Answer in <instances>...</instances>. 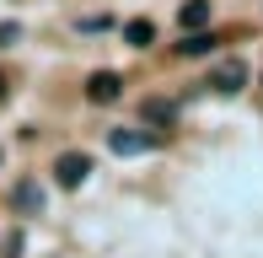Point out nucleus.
<instances>
[{
    "instance_id": "obj_1",
    "label": "nucleus",
    "mask_w": 263,
    "mask_h": 258,
    "mask_svg": "<svg viewBox=\"0 0 263 258\" xmlns=\"http://www.w3.org/2000/svg\"><path fill=\"white\" fill-rule=\"evenodd\" d=\"M107 151L113 156H145V151H156V135L151 129H107Z\"/></svg>"
},
{
    "instance_id": "obj_2",
    "label": "nucleus",
    "mask_w": 263,
    "mask_h": 258,
    "mask_svg": "<svg viewBox=\"0 0 263 258\" xmlns=\"http://www.w3.org/2000/svg\"><path fill=\"white\" fill-rule=\"evenodd\" d=\"M54 178H59V189H81V183L91 178V156L86 151H65V156L54 161Z\"/></svg>"
},
{
    "instance_id": "obj_3",
    "label": "nucleus",
    "mask_w": 263,
    "mask_h": 258,
    "mask_svg": "<svg viewBox=\"0 0 263 258\" xmlns=\"http://www.w3.org/2000/svg\"><path fill=\"white\" fill-rule=\"evenodd\" d=\"M86 97L91 102H118L124 97V76H118V70H91L86 76Z\"/></svg>"
},
{
    "instance_id": "obj_4",
    "label": "nucleus",
    "mask_w": 263,
    "mask_h": 258,
    "mask_svg": "<svg viewBox=\"0 0 263 258\" xmlns=\"http://www.w3.org/2000/svg\"><path fill=\"white\" fill-rule=\"evenodd\" d=\"M242 86H247V60H226V65L210 76V91H220V97H236Z\"/></svg>"
},
{
    "instance_id": "obj_5",
    "label": "nucleus",
    "mask_w": 263,
    "mask_h": 258,
    "mask_svg": "<svg viewBox=\"0 0 263 258\" xmlns=\"http://www.w3.org/2000/svg\"><path fill=\"white\" fill-rule=\"evenodd\" d=\"M177 22H183V38H188V32H204V22H210V0H183Z\"/></svg>"
},
{
    "instance_id": "obj_6",
    "label": "nucleus",
    "mask_w": 263,
    "mask_h": 258,
    "mask_svg": "<svg viewBox=\"0 0 263 258\" xmlns=\"http://www.w3.org/2000/svg\"><path fill=\"white\" fill-rule=\"evenodd\" d=\"M11 205H16L22 210V215H38V210H43V189H38V183H16V189H11Z\"/></svg>"
},
{
    "instance_id": "obj_7",
    "label": "nucleus",
    "mask_w": 263,
    "mask_h": 258,
    "mask_svg": "<svg viewBox=\"0 0 263 258\" xmlns=\"http://www.w3.org/2000/svg\"><path fill=\"white\" fill-rule=\"evenodd\" d=\"M124 43L129 49H151V43H156V22H145V16L124 22Z\"/></svg>"
},
{
    "instance_id": "obj_8",
    "label": "nucleus",
    "mask_w": 263,
    "mask_h": 258,
    "mask_svg": "<svg viewBox=\"0 0 263 258\" xmlns=\"http://www.w3.org/2000/svg\"><path fill=\"white\" fill-rule=\"evenodd\" d=\"M215 43H220L215 32H188V38L177 43V54H183V60H204V54L215 49Z\"/></svg>"
},
{
    "instance_id": "obj_9",
    "label": "nucleus",
    "mask_w": 263,
    "mask_h": 258,
    "mask_svg": "<svg viewBox=\"0 0 263 258\" xmlns=\"http://www.w3.org/2000/svg\"><path fill=\"white\" fill-rule=\"evenodd\" d=\"M140 119H145V124H172V119H177V102H166V97H151L145 108H140Z\"/></svg>"
},
{
    "instance_id": "obj_10",
    "label": "nucleus",
    "mask_w": 263,
    "mask_h": 258,
    "mask_svg": "<svg viewBox=\"0 0 263 258\" xmlns=\"http://www.w3.org/2000/svg\"><path fill=\"white\" fill-rule=\"evenodd\" d=\"M22 248H27L22 231H6V237H0V258H22Z\"/></svg>"
},
{
    "instance_id": "obj_11",
    "label": "nucleus",
    "mask_w": 263,
    "mask_h": 258,
    "mask_svg": "<svg viewBox=\"0 0 263 258\" xmlns=\"http://www.w3.org/2000/svg\"><path fill=\"white\" fill-rule=\"evenodd\" d=\"M16 38H22V27H16V22H0V49H11Z\"/></svg>"
},
{
    "instance_id": "obj_12",
    "label": "nucleus",
    "mask_w": 263,
    "mask_h": 258,
    "mask_svg": "<svg viewBox=\"0 0 263 258\" xmlns=\"http://www.w3.org/2000/svg\"><path fill=\"white\" fill-rule=\"evenodd\" d=\"M0 97H6V76H0Z\"/></svg>"
}]
</instances>
